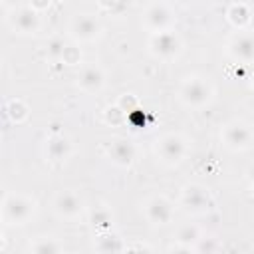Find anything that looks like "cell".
I'll return each instance as SVG.
<instances>
[{
    "label": "cell",
    "instance_id": "21",
    "mask_svg": "<svg viewBox=\"0 0 254 254\" xmlns=\"http://www.w3.org/2000/svg\"><path fill=\"white\" fill-rule=\"evenodd\" d=\"M65 48H67V46L64 44L62 38H52V40L48 42V56H50L52 60H62Z\"/></svg>",
    "mask_w": 254,
    "mask_h": 254
},
{
    "label": "cell",
    "instance_id": "15",
    "mask_svg": "<svg viewBox=\"0 0 254 254\" xmlns=\"http://www.w3.org/2000/svg\"><path fill=\"white\" fill-rule=\"evenodd\" d=\"M46 155L52 161H64L69 155V141L62 135H54L50 137L48 145H46Z\"/></svg>",
    "mask_w": 254,
    "mask_h": 254
},
{
    "label": "cell",
    "instance_id": "22",
    "mask_svg": "<svg viewBox=\"0 0 254 254\" xmlns=\"http://www.w3.org/2000/svg\"><path fill=\"white\" fill-rule=\"evenodd\" d=\"M91 220H93V224H97L99 228H107V224L111 222V214H109V210H107L105 206H97V208L93 210Z\"/></svg>",
    "mask_w": 254,
    "mask_h": 254
},
{
    "label": "cell",
    "instance_id": "25",
    "mask_svg": "<svg viewBox=\"0 0 254 254\" xmlns=\"http://www.w3.org/2000/svg\"><path fill=\"white\" fill-rule=\"evenodd\" d=\"M252 87H254V77H252Z\"/></svg>",
    "mask_w": 254,
    "mask_h": 254
},
{
    "label": "cell",
    "instance_id": "16",
    "mask_svg": "<svg viewBox=\"0 0 254 254\" xmlns=\"http://www.w3.org/2000/svg\"><path fill=\"white\" fill-rule=\"evenodd\" d=\"M198 240H200V232L194 224H185L177 230V242H181L183 246H189L190 250H194L192 244L198 242Z\"/></svg>",
    "mask_w": 254,
    "mask_h": 254
},
{
    "label": "cell",
    "instance_id": "8",
    "mask_svg": "<svg viewBox=\"0 0 254 254\" xmlns=\"http://www.w3.org/2000/svg\"><path fill=\"white\" fill-rule=\"evenodd\" d=\"M143 22H145V26L149 30H153V34L155 32H165V30H169L173 26L175 14H173V10L167 4L159 2V4H153V6H149L145 10Z\"/></svg>",
    "mask_w": 254,
    "mask_h": 254
},
{
    "label": "cell",
    "instance_id": "9",
    "mask_svg": "<svg viewBox=\"0 0 254 254\" xmlns=\"http://www.w3.org/2000/svg\"><path fill=\"white\" fill-rule=\"evenodd\" d=\"M181 202L183 206H187L189 210L192 212H204L212 206V198L208 194V190L200 185H189L183 189V194H181Z\"/></svg>",
    "mask_w": 254,
    "mask_h": 254
},
{
    "label": "cell",
    "instance_id": "19",
    "mask_svg": "<svg viewBox=\"0 0 254 254\" xmlns=\"http://www.w3.org/2000/svg\"><path fill=\"white\" fill-rule=\"evenodd\" d=\"M97 250H101V252H119V250H127V246L121 242V238H117L113 234H105V236L99 238Z\"/></svg>",
    "mask_w": 254,
    "mask_h": 254
},
{
    "label": "cell",
    "instance_id": "11",
    "mask_svg": "<svg viewBox=\"0 0 254 254\" xmlns=\"http://www.w3.org/2000/svg\"><path fill=\"white\" fill-rule=\"evenodd\" d=\"M8 20H10L12 30H14V32H20V34H36L38 28H40V16H38V10H34L32 6L14 10L12 16H10Z\"/></svg>",
    "mask_w": 254,
    "mask_h": 254
},
{
    "label": "cell",
    "instance_id": "2",
    "mask_svg": "<svg viewBox=\"0 0 254 254\" xmlns=\"http://www.w3.org/2000/svg\"><path fill=\"white\" fill-rule=\"evenodd\" d=\"M36 212V202L22 194H6L2 202V220L6 224H26Z\"/></svg>",
    "mask_w": 254,
    "mask_h": 254
},
{
    "label": "cell",
    "instance_id": "20",
    "mask_svg": "<svg viewBox=\"0 0 254 254\" xmlns=\"http://www.w3.org/2000/svg\"><path fill=\"white\" fill-rule=\"evenodd\" d=\"M6 111H8V115H10L14 121H22V119L28 117V107H26L22 101H18V99L10 101V103L6 105Z\"/></svg>",
    "mask_w": 254,
    "mask_h": 254
},
{
    "label": "cell",
    "instance_id": "23",
    "mask_svg": "<svg viewBox=\"0 0 254 254\" xmlns=\"http://www.w3.org/2000/svg\"><path fill=\"white\" fill-rule=\"evenodd\" d=\"M79 52L73 48V46H67L65 48V52H64V56H62V60L65 62V64H69V65H75V64H79Z\"/></svg>",
    "mask_w": 254,
    "mask_h": 254
},
{
    "label": "cell",
    "instance_id": "18",
    "mask_svg": "<svg viewBox=\"0 0 254 254\" xmlns=\"http://www.w3.org/2000/svg\"><path fill=\"white\" fill-rule=\"evenodd\" d=\"M30 250L36 254H54L62 250V244H58L56 238H38L34 244H30Z\"/></svg>",
    "mask_w": 254,
    "mask_h": 254
},
{
    "label": "cell",
    "instance_id": "12",
    "mask_svg": "<svg viewBox=\"0 0 254 254\" xmlns=\"http://www.w3.org/2000/svg\"><path fill=\"white\" fill-rule=\"evenodd\" d=\"M228 54L234 62L252 64L254 62V36L252 34H238L228 42Z\"/></svg>",
    "mask_w": 254,
    "mask_h": 254
},
{
    "label": "cell",
    "instance_id": "13",
    "mask_svg": "<svg viewBox=\"0 0 254 254\" xmlns=\"http://www.w3.org/2000/svg\"><path fill=\"white\" fill-rule=\"evenodd\" d=\"M103 83H105V75L99 65H83L79 69V75H77L79 89L87 93H97L103 87Z\"/></svg>",
    "mask_w": 254,
    "mask_h": 254
},
{
    "label": "cell",
    "instance_id": "3",
    "mask_svg": "<svg viewBox=\"0 0 254 254\" xmlns=\"http://www.w3.org/2000/svg\"><path fill=\"white\" fill-rule=\"evenodd\" d=\"M183 50V42L181 38L171 32V30H165V32H155L149 40V52L159 58V60H173L181 54Z\"/></svg>",
    "mask_w": 254,
    "mask_h": 254
},
{
    "label": "cell",
    "instance_id": "10",
    "mask_svg": "<svg viewBox=\"0 0 254 254\" xmlns=\"http://www.w3.org/2000/svg\"><path fill=\"white\" fill-rule=\"evenodd\" d=\"M69 32H71V36H73L75 40L91 42V40H95V38L99 36L101 24H99L93 16H89V14H77V16L71 20V24H69Z\"/></svg>",
    "mask_w": 254,
    "mask_h": 254
},
{
    "label": "cell",
    "instance_id": "5",
    "mask_svg": "<svg viewBox=\"0 0 254 254\" xmlns=\"http://www.w3.org/2000/svg\"><path fill=\"white\" fill-rule=\"evenodd\" d=\"M222 141L228 149L232 151H244L252 145L254 141V131L246 125V123H240V121H234V123H228L224 129H222Z\"/></svg>",
    "mask_w": 254,
    "mask_h": 254
},
{
    "label": "cell",
    "instance_id": "1",
    "mask_svg": "<svg viewBox=\"0 0 254 254\" xmlns=\"http://www.w3.org/2000/svg\"><path fill=\"white\" fill-rule=\"evenodd\" d=\"M212 95H214V89L210 81L196 75L187 77L179 87V99L189 107H204L206 103H210Z\"/></svg>",
    "mask_w": 254,
    "mask_h": 254
},
{
    "label": "cell",
    "instance_id": "7",
    "mask_svg": "<svg viewBox=\"0 0 254 254\" xmlns=\"http://www.w3.org/2000/svg\"><path fill=\"white\" fill-rule=\"evenodd\" d=\"M52 206H54V212L60 218H65V220L77 218L81 214V210H83V202L73 190H60L54 196Z\"/></svg>",
    "mask_w": 254,
    "mask_h": 254
},
{
    "label": "cell",
    "instance_id": "14",
    "mask_svg": "<svg viewBox=\"0 0 254 254\" xmlns=\"http://www.w3.org/2000/svg\"><path fill=\"white\" fill-rule=\"evenodd\" d=\"M109 159L115 163V165H119V167H129L131 163H133V159H135V155H137V151H135V145L131 143V141H127V139H117V141H113L111 145H109Z\"/></svg>",
    "mask_w": 254,
    "mask_h": 254
},
{
    "label": "cell",
    "instance_id": "26",
    "mask_svg": "<svg viewBox=\"0 0 254 254\" xmlns=\"http://www.w3.org/2000/svg\"><path fill=\"white\" fill-rule=\"evenodd\" d=\"M99 2H101V0H99Z\"/></svg>",
    "mask_w": 254,
    "mask_h": 254
},
{
    "label": "cell",
    "instance_id": "6",
    "mask_svg": "<svg viewBox=\"0 0 254 254\" xmlns=\"http://www.w3.org/2000/svg\"><path fill=\"white\" fill-rule=\"evenodd\" d=\"M143 212H145V218L151 222V224H167L173 220L175 216V208H173V202L163 196V194H155L151 196L145 206H143Z\"/></svg>",
    "mask_w": 254,
    "mask_h": 254
},
{
    "label": "cell",
    "instance_id": "4",
    "mask_svg": "<svg viewBox=\"0 0 254 254\" xmlns=\"http://www.w3.org/2000/svg\"><path fill=\"white\" fill-rule=\"evenodd\" d=\"M157 155L165 165H179L187 155V141L177 133H167L157 141Z\"/></svg>",
    "mask_w": 254,
    "mask_h": 254
},
{
    "label": "cell",
    "instance_id": "17",
    "mask_svg": "<svg viewBox=\"0 0 254 254\" xmlns=\"http://www.w3.org/2000/svg\"><path fill=\"white\" fill-rule=\"evenodd\" d=\"M228 20L236 26V28H244L248 22H250V12H248V8L244 6V4H232L230 8H228Z\"/></svg>",
    "mask_w": 254,
    "mask_h": 254
},
{
    "label": "cell",
    "instance_id": "24",
    "mask_svg": "<svg viewBox=\"0 0 254 254\" xmlns=\"http://www.w3.org/2000/svg\"><path fill=\"white\" fill-rule=\"evenodd\" d=\"M50 6V0H32V8L34 10H44V8H48Z\"/></svg>",
    "mask_w": 254,
    "mask_h": 254
}]
</instances>
